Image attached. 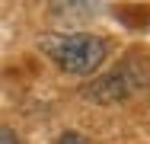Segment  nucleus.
I'll return each mask as SVG.
<instances>
[{
    "instance_id": "obj_1",
    "label": "nucleus",
    "mask_w": 150,
    "mask_h": 144,
    "mask_svg": "<svg viewBox=\"0 0 150 144\" xmlns=\"http://www.w3.org/2000/svg\"><path fill=\"white\" fill-rule=\"evenodd\" d=\"M45 55L58 64L61 71L67 74H93L105 55H109V45L99 38V35H90V32H70V35H48L42 42Z\"/></svg>"
},
{
    "instance_id": "obj_2",
    "label": "nucleus",
    "mask_w": 150,
    "mask_h": 144,
    "mask_svg": "<svg viewBox=\"0 0 150 144\" xmlns=\"http://www.w3.org/2000/svg\"><path fill=\"white\" fill-rule=\"evenodd\" d=\"M134 86H137V74H134L131 67H118V71L105 74L102 80H96L86 93H90L96 103H118V99H125Z\"/></svg>"
},
{
    "instance_id": "obj_3",
    "label": "nucleus",
    "mask_w": 150,
    "mask_h": 144,
    "mask_svg": "<svg viewBox=\"0 0 150 144\" xmlns=\"http://www.w3.org/2000/svg\"><path fill=\"white\" fill-rule=\"evenodd\" d=\"M58 144H86L83 141V135H77V131H67V135H61Z\"/></svg>"
},
{
    "instance_id": "obj_4",
    "label": "nucleus",
    "mask_w": 150,
    "mask_h": 144,
    "mask_svg": "<svg viewBox=\"0 0 150 144\" xmlns=\"http://www.w3.org/2000/svg\"><path fill=\"white\" fill-rule=\"evenodd\" d=\"M0 144H19V138H16L10 128H0Z\"/></svg>"
}]
</instances>
